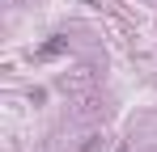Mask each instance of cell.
I'll use <instances>...</instances> for the list:
<instances>
[{
    "mask_svg": "<svg viewBox=\"0 0 157 152\" xmlns=\"http://www.w3.org/2000/svg\"><path fill=\"white\" fill-rule=\"evenodd\" d=\"M68 47V42H64V38H59V34H55L51 42H43V47H38V59H51V55H59V51Z\"/></svg>",
    "mask_w": 157,
    "mask_h": 152,
    "instance_id": "cell-1",
    "label": "cell"
}]
</instances>
